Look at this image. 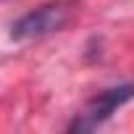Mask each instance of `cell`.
I'll use <instances>...</instances> for the list:
<instances>
[{"label": "cell", "instance_id": "1", "mask_svg": "<svg viewBox=\"0 0 134 134\" xmlns=\"http://www.w3.org/2000/svg\"><path fill=\"white\" fill-rule=\"evenodd\" d=\"M71 19V5L63 3V0H55V3H42L32 11H26L24 16H19L11 24L8 37L13 42H24V40H37L53 32H60Z\"/></svg>", "mask_w": 134, "mask_h": 134}, {"label": "cell", "instance_id": "2", "mask_svg": "<svg viewBox=\"0 0 134 134\" xmlns=\"http://www.w3.org/2000/svg\"><path fill=\"white\" fill-rule=\"evenodd\" d=\"M129 100H134V84H118V87H108L103 92H97L84 110L69 124V131H92L97 126H103L121 105H126Z\"/></svg>", "mask_w": 134, "mask_h": 134}]
</instances>
